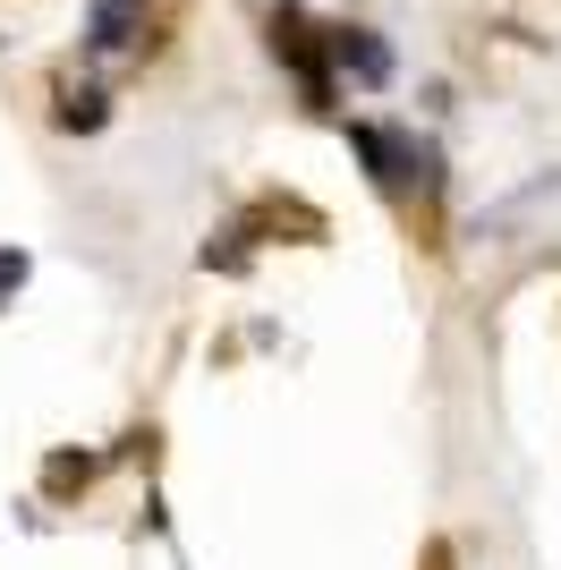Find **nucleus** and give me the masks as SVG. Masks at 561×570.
Listing matches in <instances>:
<instances>
[{"label": "nucleus", "mask_w": 561, "mask_h": 570, "mask_svg": "<svg viewBox=\"0 0 561 570\" xmlns=\"http://www.w3.org/2000/svg\"><path fill=\"white\" fill-rule=\"evenodd\" d=\"M94 43H102V51L128 43V9H94Z\"/></svg>", "instance_id": "2"}, {"label": "nucleus", "mask_w": 561, "mask_h": 570, "mask_svg": "<svg viewBox=\"0 0 561 570\" xmlns=\"http://www.w3.org/2000/svg\"><path fill=\"white\" fill-rule=\"evenodd\" d=\"M26 282V256H18V247H9V256H0V298H9V289H18Z\"/></svg>", "instance_id": "3"}, {"label": "nucleus", "mask_w": 561, "mask_h": 570, "mask_svg": "<svg viewBox=\"0 0 561 570\" xmlns=\"http://www.w3.org/2000/svg\"><path fill=\"white\" fill-rule=\"evenodd\" d=\"M341 60H350V69L366 77V86H383V77H392V51L374 43V35H357V26H350V35H341Z\"/></svg>", "instance_id": "1"}]
</instances>
